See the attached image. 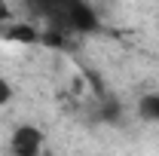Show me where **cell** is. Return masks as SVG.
<instances>
[{"mask_svg":"<svg viewBox=\"0 0 159 156\" xmlns=\"http://www.w3.org/2000/svg\"><path fill=\"white\" fill-rule=\"evenodd\" d=\"M28 9L61 34H95L101 28L98 12L86 0H28Z\"/></svg>","mask_w":159,"mask_h":156,"instance_id":"cell-1","label":"cell"},{"mask_svg":"<svg viewBox=\"0 0 159 156\" xmlns=\"http://www.w3.org/2000/svg\"><path fill=\"white\" fill-rule=\"evenodd\" d=\"M43 141H46V135L37 126H31V122L16 126L12 135H9V153L12 156H40L43 153Z\"/></svg>","mask_w":159,"mask_h":156,"instance_id":"cell-2","label":"cell"},{"mask_svg":"<svg viewBox=\"0 0 159 156\" xmlns=\"http://www.w3.org/2000/svg\"><path fill=\"white\" fill-rule=\"evenodd\" d=\"M3 40H6V43H21V46H31V43H40V31L31 25V21L9 19V21H6V28H3Z\"/></svg>","mask_w":159,"mask_h":156,"instance_id":"cell-3","label":"cell"},{"mask_svg":"<svg viewBox=\"0 0 159 156\" xmlns=\"http://www.w3.org/2000/svg\"><path fill=\"white\" fill-rule=\"evenodd\" d=\"M138 119L147 126H159V92H144L138 98Z\"/></svg>","mask_w":159,"mask_h":156,"instance_id":"cell-4","label":"cell"},{"mask_svg":"<svg viewBox=\"0 0 159 156\" xmlns=\"http://www.w3.org/2000/svg\"><path fill=\"white\" fill-rule=\"evenodd\" d=\"M12 95H16V89H12V83L0 77V107H3V104H9V101H12Z\"/></svg>","mask_w":159,"mask_h":156,"instance_id":"cell-5","label":"cell"},{"mask_svg":"<svg viewBox=\"0 0 159 156\" xmlns=\"http://www.w3.org/2000/svg\"><path fill=\"white\" fill-rule=\"evenodd\" d=\"M9 19H12V12H9V6L0 0V25H3V21H9Z\"/></svg>","mask_w":159,"mask_h":156,"instance_id":"cell-6","label":"cell"}]
</instances>
